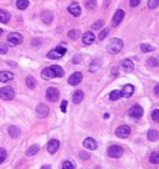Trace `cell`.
Segmentation results:
<instances>
[{"label": "cell", "mask_w": 159, "mask_h": 169, "mask_svg": "<svg viewBox=\"0 0 159 169\" xmlns=\"http://www.w3.org/2000/svg\"><path fill=\"white\" fill-rule=\"evenodd\" d=\"M41 19H42V21H44L45 24H51V21L54 20V14H52L51 11L46 10V11H44V13L41 14Z\"/></svg>", "instance_id": "ac0fdd59"}, {"label": "cell", "mask_w": 159, "mask_h": 169, "mask_svg": "<svg viewBox=\"0 0 159 169\" xmlns=\"http://www.w3.org/2000/svg\"><path fill=\"white\" fill-rule=\"evenodd\" d=\"M8 41L13 45H20V44H23L24 39L19 32H11L8 35Z\"/></svg>", "instance_id": "8992f818"}, {"label": "cell", "mask_w": 159, "mask_h": 169, "mask_svg": "<svg viewBox=\"0 0 159 169\" xmlns=\"http://www.w3.org/2000/svg\"><path fill=\"white\" fill-rule=\"evenodd\" d=\"M96 5H97L96 0H86V6H87L88 9H95Z\"/></svg>", "instance_id": "f35d334b"}, {"label": "cell", "mask_w": 159, "mask_h": 169, "mask_svg": "<svg viewBox=\"0 0 159 169\" xmlns=\"http://www.w3.org/2000/svg\"><path fill=\"white\" fill-rule=\"evenodd\" d=\"M139 3H140V0H129V4H131V6H132V8H134V6L139 5Z\"/></svg>", "instance_id": "ee69618b"}, {"label": "cell", "mask_w": 159, "mask_h": 169, "mask_svg": "<svg viewBox=\"0 0 159 169\" xmlns=\"http://www.w3.org/2000/svg\"><path fill=\"white\" fill-rule=\"evenodd\" d=\"M122 97V93H121V91H118V90H114V91H112L111 93H110V100L111 101H117V100H119Z\"/></svg>", "instance_id": "83f0119b"}, {"label": "cell", "mask_w": 159, "mask_h": 169, "mask_svg": "<svg viewBox=\"0 0 159 169\" xmlns=\"http://www.w3.org/2000/svg\"><path fill=\"white\" fill-rule=\"evenodd\" d=\"M154 93L158 96L159 95V84H155V87H154Z\"/></svg>", "instance_id": "7dc6e473"}, {"label": "cell", "mask_w": 159, "mask_h": 169, "mask_svg": "<svg viewBox=\"0 0 159 169\" xmlns=\"http://www.w3.org/2000/svg\"><path fill=\"white\" fill-rule=\"evenodd\" d=\"M131 134V128L128 126H119L116 129V136L119 138H127Z\"/></svg>", "instance_id": "52a82bcc"}, {"label": "cell", "mask_w": 159, "mask_h": 169, "mask_svg": "<svg viewBox=\"0 0 159 169\" xmlns=\"http://www.w3.org/2000/svg\"><path fill=\"white\" fill-rule=\"evenodd\" d=\"M122 68L126 71V72H132L134 70V65L133 62L129 60V58H126L123 62H122Z\"/></svg>", "instance_id": "d6986e66"}, {"label": "cell", "mask_w": 159, "mask_h": 169, "mask_svg": "<svg viewBox=\"0 0 159 169\" xmlns=\"http://www.w3.org/2000/svg\"><path fill=\"white\" fill-rule=\"evenodd\" d=\"M67 10L73 16H80V15H81V6H80V4H77V3L70 4V6L67 8Z\"/></svg>", "instance_id": "8fae6325"}, {"label": "cell", "mask_w": 159, "mask_h": 169, "mask_svg": "<svg viewBox=\"0 0 159 169\" xmlns=\"http://www.w3.org/2000/svg\"><path fill=\"white\" fill-rule=\"evenodd\" d=\"M58 148H60V142H58L57 139H51V141L49 142V144H47V152H49L50 154L56 153Z\"/></svg>", "instance_id": "4fadbf2b"}, {"label": "cell", "mask_w": 159, "mask_h": 169, "mask_svg": "<svg viewBox=\"0 0 159 169\" xmlns=\"http://www.w3.org/2000/svg\"><path fill=\"white\" fill-rule=\"evenodd\" d=\"M40 169H51V167H50V165H47V164H46V165H42V167H41V168H40Z\"/></svg>", "instance_id": "681fc988"}, {"label": "cell", "mask_w": 159, "mask_h": 169, "mask_svg": "<svg viewBox=\"0 0 159 169\" xmlns=\"http://www.w3.org/2000/svg\"><path fill=\"white\" fill-rule=\"evenodd\" d=\"M49 113H50V110H49V107H47L46 105L40 103V105L36 107V115H37L39 117L45 118V117H47V116H49Z\"/></svg>", "instance_id": "ba28073f"}, {"label": "cell", "mask_w": 159, "mask_h": 169, "mask_svg": "<svg viewBox=\"0 0 159 169\" xmlns=\"http://www.w3.org/2000/svg\"><path fill=\"white\" fill-rule=\"evenodd\" d=\"M41 77H42L44 80H51V78H55V77H56V75H55L54 68H52L51 66H50V67L44 68V70H42V72H41Z\"/></svg>", "instance_id": "7c38bea8"}, {"label": "cell", "mask_w": 159, "mask_h": 169, "mask_svg": "<svg viewBox=\"0 0 159 169\" xmlns=\"http://www.w3.org/2000/svg\"><path fill=\"white\" fill-rule=\"evenodd\" d=\"M66 107H67V101H62L61 102V111L65 113L66 112Z\"/></svg>", "instance_id": "f6af8a7d"}, {"label": "cell", "mask_w": 159, "mask_h": 169, "mask_svg": "<svg viewBox=\"0 0 159 169\" xmlns=\"http://www.w3.org/2000/svg\"><path fill=\"white\" fill-rule=\"evenodd\" d=\"M98 67H100V62H98V60H95V61L90 65V71H91V72H95V71L98 70Z\"/></svg>", "instance_id": "e575fe53"}, {"label": "cell", "mask_w": 159, "mask_h": 169, "mask_svg": "<svg viewBox=\"0 0 159 169\" xmlns=\"http://www.w3.org/2000/svg\"><path fill=\"white\" fill-rule=\"evenodd\" d=\"M29 6V0H16V8L20 10H25Z\"/></svg>", "instance_id": "484cf974"}, {"label": "cell", "mask_w": 159, "mask_h": 169, "mask_svg": "<svg viewBox=\"0 0 159 169\" xmlns=\"http://www.w3.org/2000/svg\"><path fill=\"white\" fill-rule=\"evenodd\" d=\"M58 97H60V92H58L57 89H55V87L47 89V91H46V98H47V101L56 102L58 100Z\"/></svg>", "instance_id": "3957f363"}, {"label": "cell", "mask_w": 159, "mask_h": 169, "mask_svg": "<svg viewBox=\"0 0 159 169\" xmlns=\"http://www.w3.org/2000/svg\"><path fill=\"white\" fill-rule=\"evenodd\" d=\"M123 154V148L119 145H111L108 148V155L111 158H119Z\"/></svg>", "instance_id": "5b68a950"}, {"label": "cell", "mask_w": 159, "mask_h": 169, "mask_svg": "<svg viewBox=\"0 0 159 169\" xmlns=\"http://www.w3.org/2000/svg\"><path fill=\"white\" fill-rule=\"evenodd\" d=\"M108 51L111 54H118L121 52V50L123 49V41L121 39H112L110 42H108V46H107Z\"/></svg>", "instance_id": "6da1fadb"}, {"label": "cell", "mask_w": 159, "mask_h": 169, "mask_svg": "<svg viewBox=\"0 0 159 169\" xmlns=\"http://www.w3.org/2000/svg\"><path fill=\"white\" fill-rule=\"evenodd\" d=\"M149 160L153 163V164H158L159 163V152H153L149 157Z\"/></svg>", "instance_id": "f546056e"}, {"label": "cell", "mask_w": 159, "mask_h": 169, "mask_svg": "<svg viewBox=\"0 0 159 169\" xmlns=\"http://www.w3.org/2000/svg\"><path fill=\"white\" fill-rule=\"evenodd\" d=\"M6 52H8V47H6V45L0 44V54L4 55V54H6Z\"/></svg>", "instance_id": "b9f144b4"}, {"label": "cell", "mask_w": 159, "mask_h": 169, "mask_svg": "<svg viewBox=\"0 0 159 169\" xmlns=\"http://www.w3.org/2000/svg\"><path fill=\"white\" fill-rule=\"evenodd\" d=\"M6 159V150L4 148H0V164Z\"/></svg>", "instance_id": "ab89813d"}, {"label": "cell", "mask_w": 159, "mask_h": 169, "mask_svg": "<svg viewBox=\"0 0 159 169\" xmlns=\"http://www.w3.org/2000/svg\"><path fill=\"white\" fill-rule=\"evenodd\" d=\"M72 100H73V102L75 103H81L82 102V100H84V92L81 91V90H77L75 93H73V97H72Z\"/></svg>", "instance_id": "ffe728a7"}, {"label": "cell", "mask_w": 159, "mask_h": 169, "mask_svg": "<svg viewBox=\"0 0 159 169\" xmlns=\"http://www.w3.org/2000/svg\"><path fill=\"white\" fill-rule=\"evenodd\" d=\"M152 118L154 122H159V110H154L152 113Z\"/></svg>", "instance_id": "60d3db41"}, {"label": "cell", "mask_w": 159, "mask_h": 169, "mask_svg": "<svg viewBox=\"0 0 159 169\" xmlns=\"http://www.w3.org/2000/svg\"><path fill=\"white\" fill-rule=\"evenodd\" d=\"M82 73L81 72H75V73H72L71 76H70V78H68V83L71 84V86H76V84H78L80 82L82 81Z\"/></svg>", "instance_id": "9c48e42d"}, {"label": "cell", "mask_w": 159, "mask_h": 169, "mask_svg": "<svg viewBox=\"0 0 159 169\" xmlns=\"http://www.w3.org/2000/svg\"><path fill=\"white\" fill-rule=\"evenodd\" d=\"M147 65L150 66V67H157L158 66V60L155 57H150L147 60Z\"/></svg>", "instance_id": "d6a6232c"}, {"label": "cell", "mask_w": 159, "mask_h": 169, "mask_svg": "<svg viewBox=\"0 0 159 169\" xmlns=\"http://www.w3.org/2000/svg\"><path fill=\"white\" fill-rule=\"evenodd\" d=\"M14 96H15V91H14L11 87H9V86L3 87L2 90H0V98L4 100V101L13 100V98H14Z\"/></svg>", "instance_id": "7a4b0ae2"}, {"label": "cell", "mask_w": 159, "mask_h": 169, "mask_svg": "<svg viewBox=\"0 0 159 169\" xmlns=\"http://www.w3.org/2000/svg\"><path fill=\"white\" fill-rule=\"evenodd\" d=\"M62 56H63V55H61V54H60V52H58V51H57L56 49H55V50H51V51H50V52L47 54V57H49V58H52V60H57V58H61Z\"/></svg>", "instance_id": "4316f807"}, {"label": "cell", "mask_w": 159, "mask_h": 169, "mask_svg": "<svg viewBox=\"0 0 159 169\" xmlns=\"http://www.w3.org/2000/svg\"><path fill=\"white\" fill-rule=\"evenodd\" d=\"M95 39H96V36L93 35V32H90V31L85 32L84 36H82V41H84L85 45H91V44H93V42H95Z\"/></svg>", "instance_id": "5bb4252c"}, {"label": "cell", "mask_w": 159, "mask_h": 169, "mask_svg": "<svg viewBox=\"0 0 159 169\" xmlns=\"http://www.w3.org/2000/svg\"><path fill=\"white\" fill-rule=\"evenodd\" d=\"M8 63H9L10 66H16V63H15V62H13V61H8Z\"/></svg>", "instance_id": "f907efd6"}, {"label": "cell", "mask_w": 159, "mask_h": 169, "mask_svg": "<svg viewBox=\"0 0 159 169\" xmlns=\"http://www.w3.org/2000/svg\"><path fill=\"white\" fill-rule=\"evenodd\" d=\"M134 92V87L132 86V84H126V86L123 87V90L121 91L122 93V97H126V98H129Z\"/></svg>", "instance_id": "2e32d148"}, {"label": "cell", "mask_w": 159, "mask_h": 169, "mask_svg": "<svg viewBox=\"0 0 159 169\" xmlns=\"http://www.w3.org/2000/svg\"><path fill=\"white\" fill-rule=\"evenodd\" d=\"M2 34H3V30H2V29H0V35H2Z\"/></svg>", "instance_id": "816d5d0a"}, {"label": "cell", "mask_w": 159, "mask_h": 169, "mask_svg": "<svg viewBox=\"0 0 159 169\" xmlns=\"http://www.w3.org/2000/svg\"><path fill=\"white\" fill-rule=\"evenodd\" d=\"M9 134H10V137H13V138H18V137L20 136V129H19L16 126H10V127H9Z\"/></svg>", "instance_id": "7402d4cb"}, {"label": "cell", "mask_w": 159, "mask_h": 169, "mask_svg": "<svg viewBox=\"0 0 159 169\" xmlns=\"http://www.w3.org/2000/svg\"><path fill=\"white\" fill-rule=\"evenodd\" d=\"M103 24H105V20H97L96 23H93V24H92V26H91V28H92L93 30H98L100 28H102V26H103Z\"/></svg>", "instance_id": "d590c367"}, {"label": "cell", "mask_w": 159, "mask_h": 169, "mask_svg": "<svg viewBox=\"0 0 159 169\" xmlns=\"http://www.w3.org/2000/svg\"><path fill=\"white\" fill-rule=\"evenodd\" d=\"M52 68H54V71H55V75H56V77H62L63 75H65V71L60 67V66H57V65H54V66H51Z\"/></svg>", "instance_id": "f1b7e54d"}, {"label": "cell", "mask_w": 159, "mask_h": 169, "mask_svg": "<svg viewBox=\"0 0 159 169\" xmlns=\"http://www.w3.org/2000/svg\"><path fill=\"white\" fill-rule=\"evenodd\" d=\"M25 82H26V86H28L29 89H31V90L36 87V80H35L32 76H29V77H26Z\"/></svg>", "instance_id": "cb8c5ba5"}, {"label": "cell", "mask_w": 159, "mask_h": 169, "mask_svg": "<svg viewBox=\"0 0 159 169\" xmlns=\"http://www.w3.org/2000/svg\"><path fill=\"white\" fill-rule=\"evenodd\" d=\"M158 5H159V0H149V2H148L149 9H157Z\"/></svg>", "instance_id": "74e56055"}, {"label": "cell", "mask_w": 159, "mask_h": 169, "mask_svg": "<svg viewBox=\"0 0 159 169\" xmlns=\"http://www.w3.org/2000/svg\"><path fill=\"white\" fill-rule=\"evenodd\" d=\"M14 78V73L9 71H0V82H9Z\"/></svg>", "instance_id": "e0dca14e"}, {"label": "cell", "mask_w": 159, "mask_h": 169, "mask_svg": "<svg viewBox=\"0 0 159 169\" xmlns=\"http://www.w3.org/2000/svg\"><path fill=\"white\" fill-rule=\"evenodd\" d=\"M148 139L152 141V142H157L159 139V133L157 131H154V129H150L148 132Z\"/></svg>", "instance_id": "d4e9b609"}, {"label": "cell", "mask_w": 159, "mask_h": 169, "mask_svg": "<svg viewBox=\"0 0 159 169\" xmlns=\"http://www.w3.org/2000/svg\"><path fill=\"white\" fill-rule=\"evenodd\" d=\"M123 18H124V11H123L122 9H118V10L116 11L113 19H112V25H113V26H118V25L122 23Z\"/></svg>", "instance_id": "30bf717a"}, {"label": "cell", "mask_w": 159, "mask_h": 169, "mask_svg": "<svg viewBox=\"0 0 159 169\" xmlns=\"http://www.w3.org/2000/svg\"><path fill=\"white\" fill-rule=\"evenodd\" d=\"M62 169H75V164L70 160H65L62 163Z\"/></svg>", "instance_id": "836d02e7"}, {"label": "cell", "mask_w": 159, "mask_h": 169, "mask_svg": "<svg viewBox=\"0 0 159 169\" xmlns=\"http://www.w3.org/2000/svg\"><path fill=\"white\" fill-rule=\"evenodd\" d=\"M110 34V28H106V29H103L101 32H100V35H98V39L100 40H105L106 37H107V35Z\"/></svg>", "instance_id": "1f68e13d"}, {"label": "cell", "mask_w": 159, "mask_h": 169, "mask_svg": "<svg viewBox=\"0 0 159 169\" xmlns=\"http://www.w3.org/2000/svg\"><path fill=\"white\" fill-rule=\"evenodd\" d=\"M129 116L134 119H139L142 116H143V108L139 106V105H134L131 107L129 110Z\"/></svg>", "instance_id": "277c9868"}, {"label": "cell", "mask_w": 159, "mask_h": 169, "mask_svg": "<svg viewBox=\"0 0 159 169\" xmlns=\"http://www.w3.org/2000/svg\"><path fill=\"white\" fill-rule=\"evenodd\" d=\"M40 150V145L39 144H32L28 150H26V154L30 157V155H35V154H37V152Z\"/></svg>", "instance_id": "603a6c76"}, {"label": "cell", "mask_w": 159, "mask_h": 169, "mask_svg": "<svg viewBox=\"0 0 159 169\" xmlns=\"http://www.w3.org/2000/svg\"><path fill=\"white\" fill-rule=\"evenodd\" d=\"M72 62L73 63H80V62H81V56H80V55H75L73 58H72Z\"/></svg>", "instance_id": "7bdbcfd3"}, {"label": "cell", "mask_w": 159, "mask_h": 169, "mask_svg": "<svg viewBox=\"0 0 159 169\" xmlns=\"http://www.w3.org/2000/svg\"><path fill=\"white\" fill-rule=\"evenodd\" d=\"M9 20H10V14L3 9H0V23L6 24V23H9Z\"/></svg>", "instance_id": "44dd1931"}, {"label": "cell", "mask_w": 159, "mask_h": 169, "mask_svg": "<svg viewBox=\"0 0 159 169\" xmlns=\"http://www.w3.org/2000/svg\"><path fill=\"white\" fill-rule=\"evenodd\" d=\"M80 157H81L82 159H88V158H90V155H88V154H86L85 152H82V153H80Z\"/></svg>", "instance_id": "bcb514c9"}, {"label": "cell", "mask_w": 159, "mask_h": 169, "mask_svg": "<svg viewBox=\"0 0 159 169\" xmlns=\"http://www.w3.org/2000/svg\"><path fill=\"white\" fill-rule=\"evenodd\" d=\"M112 75H113V77H116L118 75V68H113L112 70Z\"/></svg>", "instance_id": "c3c4849f"}, {"label": "cell", "mask_w": 159, "mask_h": 169, "mask_svg": "<svg viewBox=\"0 0 159 169\" xmlns=\"http://www.w3.org/2000/svg\"><path fill=\"white\" fill-rule=\"evenodd\" d=\"M84 147L86 149H90V150H95L97 148V142L93 139V138H86L84 141Z\"/></svg>", "instance_id": "9a60e30c"}, {"label": "cell", "mask_w": 159, "mask_h": 169, "mask_svg": "<svg viewBox=\"0 0 159 169\" xmlns=\"http://www.w3.org/2000/svg\"><path fill=\"white\" fill-rule=\"evenodd\" d=\"M68 37H71L72 40H77L80 37V31L78 30H71V31H68Z\"/></svg>", "instance_id": "4dcf8cb0"}, {"label": "cell", "mask_w": 159, "mask_h": 169, "mask_svg": "<svg viewBox=\"0 0 159 169\" xmlns=\"http://www.w3.org/2000/svg\"><path fill=\"white\" fill-rule=\"evenodd\" d=\"M140 50H142L143 52H149V51H154L155 49H154L153 46L148 45V44H143V45L140 46Z\"/></svg>", "instance_id": "8d00e7d4"}]
</instances>
